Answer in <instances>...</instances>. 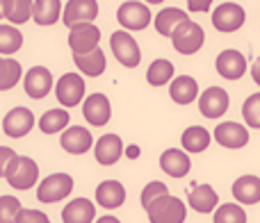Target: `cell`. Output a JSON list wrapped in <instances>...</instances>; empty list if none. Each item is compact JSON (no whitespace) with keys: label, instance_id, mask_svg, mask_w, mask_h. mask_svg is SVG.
<instances>
[{"label":"cell","instance_id":"obj_41","mask_svg":"<svg viewBox=\"0 0 260 223\" xmlns=\"http://www.w3.org/2000/svg\"><path fill=\"white\" fill-rule=\"evenodd\" d=\"M251 78H253V82L260 87V57H256L253 64H251Z\"/></svg>","mask_w":260,"mask_h":223},{"label":"cell","instance_id":"obj_35","mask_svg":"<svg viewBox=\"0 0 260 223\" xmlns=\"http://www.w3.org/2000/svg\"><path fill=\"white\" fill-rule=\"evenodd\" d=\"M242 119L249 128L260 130V91L251 94L247 100L242 103Z\"/></svg>","mask_w":260,"mask_h":223},{"label":"cell","instance_id":"obj_17","mask_svg":"<svg viewBox=\"0 0 260 223\" xmlns=\"http://www.w3.org/2000/svg\"><path fill=\"white\" fill-rule=\"evenodd\" d=\"M123 141L119 134L110 132V134H103L99 141L94 143V155H96V162L101 166H112L117 164L119 160L123 157Z\"/></svg>","mask_w":260,"mask_h":223},{"label":"cell","instance_id":"obj_40","mask_svg":"<svg viewBox=\"0 0 260 223\" xmlns=\"http://www.w3.org/2000/svg\"><path fill=\"white\" fill-rule=\"evenodd\" d=\"M187 7L192 9V12H206V9L210 7V0H199V3L197 0H189Z\"/></svg>","mask_w":260,"mask_h":223},{"label":"cell","instance_id":"obj_3","mask_svg":"<svg viewBox=\"0 0 260 223\" xmlns=\"http://www.w3.org/2000/svg\"><path fill=\"white\" fill-rule=\"evenodd\" d=\"M171 44H174V50L180 55H194L201 50V46L206 44V32L199 23L194 21H185L171 32Z\"/></svg>","mask_w":260,"mask_h":223},{"label":"cell","instance_id":"obj_36","mask_svg":"<svg viewBox=\"0 0 260 223\" xmlns=\"http://www.w3.org/2000/svg\"><path fill=\"white\" fill-rule=\"evenodd\" d=\"M23 210L21 201L16 196H0V223H16L18 212Z\"/></svg>","mask_w":260,"mask_h":223},{"label":"cell","instance_id":"obj_23","mask_svg":"<svg viewBox=\"0 0 260 223\" xmlns=\"http://www.w3.org/2000/svg\"><path fill=\"white\" fill-rule=\"evenodd\" d=\"M64 223H94L96 221V205L89 198H73L62 210Z\"/></svg>","mask_w":260,"mask_h":223},{"label":"cell","instance_id":"obj_5","mask_svg":"<svg viewBox=\"0 0 260 223\" xmlns=\"http://www.w3.org/2000/svg\"><path fill=\"white\" fill-rule=\"evenodd\" d=\"M110 48H112L117 62L126 68H137L139 62H142V48H139V44L135 41V36L130 32L117 30L110 36Z\"/></svg>","mask_w":260,"mask_h":223},{"label":"cell","instance_id":"obj_31","mask_svg":"<svg viewBox=\"0 0 260 223\" xmlns=\"http://www.w3.org/2000/svg\"><path fill=\"white\" fill-rule=\"evenodd\" d=\"M23 68L16 59L12 57H0V91H9L21 82Z\"/></svg>","mask_w":260,"mask_h":223},{"label":"cell","instance_id":"obj_32","mask_svg":"<svg viewBox=\"0 0 260 223\" xmlns=\"http://www.w3.org/2000/svg\"><path fill=\"white\" fill-rule=\"evenodd\" d=\"M174 80V64L169 59H153L151 66L146 71V82L151 87H162L167 82Z\"/></svg>","mask_w":260,"mask_h":223},{"label":"cell","instance_id":"obj_34","mask_svg":"<svg viewBox=\"0 0 260 223\" xmlns=\"http://www.w3.org/2000/svg\"><path fill=\"white\" fill-rule=\"evenodd\" d=\"M212 223H247V210L238 203H224L215 210Z\"/></svg>","mask_w":260,"mask_h":223},{"label":"cell","instance_id":"obj_7","mask_svg":"<svg viewBox=\"0 0 260 223\" xmlns=\"http://www.w3.org/2000/svg\"><path fill=\"white\" fill-rule=\"evenodd\" d=\"M55 96L62 109L76 107L85 100V80L80 73H64L57 82H55Z\"/></svg>","mask_w":260,"mask_h":223},{"label":"cell","instance_id":"obj_22","mask_svg":"<svg viewBox=\"0 0 260 223\" xmlns=\"http://www.w3.org/2000/svg\"><path fill=\"white\" fill-rule=\"evenodd\" d=\"M238 205H256L260 203V178L258 175H240L231 187Z\"/></svg>","mask_w":260,"mask_h":223},{"label":"cell","instance_id":"obj_29","mask_svg":"<svg viewBox=\"0 0 260 223\" xmlns=\"http://www.w3.org/2000/svg\"><path fill=\"white\" fill-rule=\"evenodd\" d=\"M3 16L9 25H23L32 18V0H3Z\"/></svg>","mask_w":260,"mask_h":223},{"label":"cell","instance_id":"obj_24","mask_svg":"<svg viewBox=\"0 0 260 223\" xmlns=\"http://www.w3.org/2000/svg\"><path fill=\"white\" fill-rule=\"evenodd\" d=\"M169 96L176 105H189L199 98V82L192 76H178L169 82Z\"/></svg>","mask_w":260,"mask_h":223},{"label":"cell","instance_id":"obj_42","mask_svg":"<svg viewBox=\"0 0 260 223\" xmlns=\"http://www.w3.org/2000/svg\"><path fill=\"white\" fill-rule=\"evenodd\" d=\"M123 155H126V157H130V160H137V157L142 155V151H139V146H135V143H133V146L123 148Z\"/></svg>","mask_w":260,"mask_h":223},{"label":"cell","instance_id":"obj_37","mask_svg":"<svg viewBox=\"0 0 260 223\" xmlns=\"http://www.w3.org/2000/svg\"><path fill=\"white\" fill-rule=\"evenodd\" d=\"M167 194H169L167 184H165V182H160V180H153V182H148L146 187L142 189V207H146L148 203H153L155 198L167 196Z\"/></svg>","mask_w":260,"mask_h":223},{"label":"cell","instance_id":"obj_20","mask_svg":"<svg viewBox=\"0 0 260 223\" xmlns=\"http://www.w3.org/2000/svg\"><path fill=\"white\" fill-rule=\"evenodd\" d=\"M160 169L165 171L169 178H185L192 171V160L187 153L180 148H167L160 155Z\"/></svg>","mask_w":260,"mask_h":223},{"label":"cell","instance_id":"obj_39","mask_svg":"<svg viewBox=\"0 0 260 223\" xmlns=\"http://www.w3.org/2000/svg\"><path fill=\"white\" fill-rule=\"evenodd\" d=\"M16 157V153L12 151L9 146H0V178H5V169H7V164Z\"/></svg>","mask_w":260,"mask_h":223},{"label":"cell","instance_id":"obj_4","mask_svg":"<svg viewBox=\"0 0 260 223\" xmlns=\"http://www.w3.org/2000/svg\"><path fill=\"white\" fill-rule=\"evenodd\" d=\"M117 21H119V25L123 27V32H139L151 25L153 14L146 3L126 0V3H121L117 9Z\"/></svg>","mask_w":260,"mask_h":223},{"label":"cell","instance_id":"obj_28","mask_svg":"<svg viewBox=\"0 0 260 223\" xmlns=\"http://www.w3.org/2000/svg\"><path fill=\"white\" fill-rule=\"evenodd\" d=\"M187 12L185 9H178V7H165L155 14V30L157 34L162 36H171V32L180 25V23L187 21Z\"/></svg>","mask_w":260,"mask_h":223},{"label":"cell","instance_id":"obj_27","mask_svg":"<svg viewBox=\"0 0 260 223\" xmlns=\"http://www.w3.org/2000/svg\"><path fill=\"white\" fill-rule=\"evenodd\" d=\"M32 18L37 25H55L62 18L59 0H32Z\"/></svg>","mask_w":260,"mask_h":223},{"label":"cell","instance_id":"obj_1","mask_svg":"<svg viewBox=\"0 0 260 223\" xmlns=\"http://www.w3.org/2000/svg\"><path fill=\"white\" fill-rule=\"evenodd\" d=\"M5 178H7L9 187L16 192H27L37 184L39 180V164L32 157L16 155L5 169Z\"/></svg>","mask_w":260,"mask_h":223},{"label":"cell","instance_id":"obj_38","mask_svg":"<svg viewBox=\"0 0 260 223\" xmlns=\"http://www.w3.org/2000/svg\"><path fill=\"white\" fill-rule=\"evenodd\" d=\"M16 223H50V219L41 210H21L16 216Z\"/></svg>","mask_w":260,"mask_h":223},{"label":"cell","instance_id":"obj_15","mask_svg":"<svg viewBox=\"0 0 260 223\" xmlns=\"http://www.w3.org/2000/svg\"><path fill=\"white\" fill-rule=\"evenodd\" d=\"M35 128V114L27 107H14L5 114L3 119V132L12 139L25 137L30 130Z\"/></svg>","mask_w":260,"mask_h":223},{"label":"cell","instance_id":"obj_14","mask_svg":"<svg viewBox=\"0 0 260 223\" xmlns=\"http://www.w3.org/2000/svg\"><path fill=\"white\" fill-rule=\"evenodd\" d=\"M215 66L224 80H240L247 73V57L235 48H226L217 55Z\"/></svg>","mask_w":260,"mask_h":223},{"label":"cell","instance_id":"obj_21","mask_svg":"<svg viewBox=\"0 0 260 223\" xmlns=\"http://www.w3.org/2000/svg\"><path fill=\"white\" fill-rule=\"evenodd\" d=\"M96 203L103 210H117L126 203V187L119 180H103L96 187Z\"/></svg>","mask_w":260,"mask_h":223},{"label":"cell","instance_id":"obj_11","mask_svg":"<svg viewBox=\"0 0 260 223\" xmlns=\"http://www.w3.org/2000/svg\"><path fill=\"white\" fill-rule=\"evenodd\" d=\"M212 139H215L219 146L229 148V151H240L249 143V130L247 125L235 123V121H221L219 125L212 132Z\"/></svg>","mask_w":260,"mask_h":223},{"label":"cell","instance_id":"obj_44","mask_svg":"<svg viewBox=\"0 0 260 223\" xmlns=\"http://www.w3.org/2000/svg\"><path fill=\"white\" fill-rule=\"evenodd\" d=\"M0 18H3V0H0Z\"/></svg>","mask_w":260,"mask_h":223},{"label":"cell","instance_id":"obj_25","mask_svg":"<svg viewBox=\"0 0 260 223\" xmlns=\"http://www.w3.org/2000/svg\"><path fill=\"white\" fill-rule=\"evenodd\" d=\"M73 64L78 66V71L87 78H99L105 73L108 68V59H105V53L101 48L91 50L87 55H73Z\"/></svg>","mask_w":260,"mask_h":223},{"label":"cell","instance_id":"obj_18","mask_svg":"<svg viewBox=\"0 0 260 223\" xmlns=\"http://www.w3.org/2000/svg\"><path fill=\"white\" fill-rule=\"evenodd\" d=\"M82 114H85L89 125L101 128V125H105L110 121V116H112V105H110L105 94H91L89 98H85V103H82Z\"/></svg>","mask_w":260,"mask_h":223},{"label":"cell","instance_id":"obj_8","mask_svg":"<svg viewBox=\"0 0 260 223\" xmlns=\"http://www.w3.org/2000/svg\"><path fill=\"white\" fill-rule=\"evenodd\" d=\"M247 21V12L238 3H221L212 9V25L219 32H238Z\"/></svg>","mask_w":260,"mask_h":223},{"label":"cell","instance_id":"obj_33","mask_svg":"<svg viewBox=\"0 0 260 223\" xmlns=\"http://www.w3.org/2000/svg\"><path fill=\"white\" fill-rule=\"evenodd\" d=\"M23 46V34L18 27L0 23V55H14Z\"/></svg>","mask_w":260,"mask_h":223},{"label":"cell","instance_id":"obj_13","mask_svg":"<svg viewBox=\"0 0 260 223\" xmlns=\"http://www.w3.org/2000/svg\"><path fill=\"white\" fill-rule=\"evenodd\" d=\"M53 73L46 66H32L30 71L23 76V89L32 100H41L53 91Z\"/></svg>","mask_w":260,"mask_h":223},{"label":"cell","instance_id":"obj_16","mask_svg":"<svg viewBox=\"0 0 260 223\" xmlns=\"http://www.w3.org/2000/svg\"><path fill=\"white\" fill-rule=\"evenodd\" d=\"M59 146L71 155H85L89 148H94V137L82 125H69L59 137Z\"/></svg>","mask_w":260,"mask_h":223},{"label":"cell","instance_id":"obj_10","mask_svg":"<svg viewBox=\"0 0 260 223\" xmlns=\"http://www.w3.org/2000/svg\"><path fill=\"white\" fill-rule=\"evenodd\" d=\"M101 27L94 23H82V25H73L69 30V46H71L73 55H87L91 50L101 48Z\"/></svg>","mask_w":260,"mask_h":223},{"label":"cell","instance_id":"obj_12","mask_svg":"<svg viewBox=\"0 0 260 223\" xmlns=\"http://www.w3.org/2000/svg\"><path fill=\"white\" fill-rule=\"evenodd\" d=\"M96 16H99V3L96 0H69L67 5H62V21L69 30L73 25L94 23Z\"/></svg>","mask_w":260,"mask_h":223},{"label":"cell","instance_id":"obj_19","mask_svg":"<svg viewBox=\"0 0 260 223\" xmlns=\"http://www.w3.org/2000/svg\"><path fill=\"white\" fill-rule=\"evenodd\" d=\"M187 203L194 212L199 214H210L219 205V194L210 187V184H194L187 192Z\"/></svg>","mask_w":260,"mask_h":223},{"label":"cell","instance_id":"obj_2","mask_svg":"<svg viewBox=\"0 0 260 223\" xmlns=\"http://www.w3.org/2000/svg\"><path fill=\"white\" fill-rule=\"evenodd\" d=\"M144 210H146V216L151 223H185V219H187L185 203L178 196H171V194L155 198Z\"/></svg>","mask_w":260,"mask_h":223},{"label":"cell","instance_id":"obj_43","mask_svg":"<svg viewBox=\"0 0 260 223\" xmlns=\"http://www.w3.org/2000/svg\"><path fill=\"white\" fill-rule=\"evenodd\" d=\"M94 223H121V221H119L114 214H103V216H101V219H96Z\"/></svg>","mask_w":260,"mask_h":223},{"label":"cell","instance_id":"obj_26","mask_svg":"<svg viewBox=\"0 0 260 223\" xmlns=\"http://www.w3.org/2000/svg\"><path fill=\"white\" fill-rule=\"evenodd\" d=\"M210 132H208L203 125H189L185 128L183 137H180V143H183V153L187 155H197V153H203L208 146H210Z\"/></svg>","mask_w":260,"mask_h":223},{"label":"cell","instance_id":"obj_6","mask_svg":"<svg viewBox=\"0 0 260 223\" xmlns=\"http://www.w3.org/2000/svg\"><path fill=\"white\" fill-rule=\"evenodd\" d=\"M73 192V178L69 173H50L37 187V198L39 203H59Z\"/></svg>","mask_w":260,"mask_h":223},{"label":"cell","instance_id":"obj_30","mask_svg":"<svg viewBox=\"0 0 260 223\" xmlns=\"http://www.w3.org/2000/svg\"><path fill=\"white\" fill-rule=\"evenodd\" d=\"M69 121H71V116H69L67 109H62V107L48 109L39 119V130L44 134H59L69 128Z\"/></svg>","mask_w":260,"mask_h":223},{"label":"cell","instance_id":"obj_9","mask_svg":"<svg viewBox=\"0 0 260 223\" xmlns=\"http://www.w3.org/2000/svg\"><path fill=\"white\" fill-rule=\"evenodd\" d=\"M199 112L206 119H221L231 107V96L224 87H208L199 94Z\"/></svg>","mask_w":260,"mask_h":223}]
</instances>
